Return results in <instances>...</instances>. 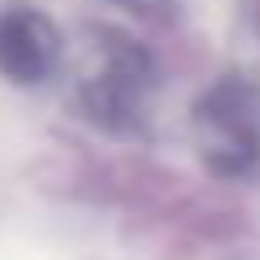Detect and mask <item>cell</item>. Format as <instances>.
Returning <instances> with one entry per match:
<instances>
[{
  "label": "cell",
  "instance_id": "cell-4",
  "mask_svg": "<svg viewBox=\"0 0 260 260\" xmlns=\"http://www.w3.org/2000/svg\"><path fill=\"white\" fill-rule=\"evenodd\" d=\"M243 35L260 52V0H243Z\"/></svg>",
  "mask_w": 260,
  "mask_h": 260
},
{
  "label": "cell",
  "instance_id": "cell-1",
  "mask_svg": "<svg viewBox=\"0 0 260 260\" xmlns=\"http://www.w3.org/2000/svg\"><path fill=\"white\" fill-rule=\"evenodd\" d=\"M156 87V65L135 39L117 30H95V44L87 48V65L78 78V100L95 121L109 130L139 126L143 109Z\"/></svg>",
  "mask_w": 260,
  "mask_h": 260
},
{
  "label": "cell",
  "instance_id": "cell-3",
  "mask_svg": "<svg viewBox=\"0 0 260 260\" xmlns=\"http://www.w3.org/2000/svg\"><path fill=\"white\" fill-rule=\"evenodd\" d=\"M61 61V35L35 9H13L0 18V74L13 83H39Z\"/></svg>",
  "mask_w": 260,
  "mask_h": 260
},
{
  "label": "cell",
  "instance_id": "cell-5",
  "mask_svg": "<svg viewBox=\"0 0 260 260\" xmlns=\"http://www.w3.org/2000/svg\"><path fill=\"white\" fill-rule=\"evenodd\" d=\"M117 5H130V9H152L156 0H117Z\"/></svg>",
  "mask_w": 260,
  "mask_h": 260
},
{
  "label": "cell",
  "instance_id": "cell-2",
  "mask_svg": "<svg viewBox=\"0 0 260 260\" xmlns=\"http://www.w3.org/2000/svg\"><path fill=\"white\" fill-rule=\"evenodd\" d=\"M195 148L221 178L260 174V91L243 78L213 83L191 113Z\"/></svg>",
  "mask_w": 260,
  "mask_h": 260
}]
</instances>
